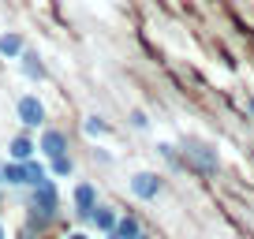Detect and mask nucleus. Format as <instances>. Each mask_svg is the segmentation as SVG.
<instances>
[{
	"label": "nucleus",
	"mask_w": 254,
	"mask_h": 239,
	"mask_svg": "<svg viewBox=\"0 0 254 239\" xmlns=\"http://www.w3.org/2000/svg\"><path fill=\"white\" fill-rule=\"evenodd\" d=\"M0 187H4V183H0ZM0 198H4V191H0Z\"/></svg>",
	"instance_id": "23"
},
{
	"label": "nucleus",
	"mask_w": 254,
	"mask_h": 239,
	"mask_svg": "<svg viewBox=\"0 0 254 239\" xmlns=\"http://www.w3.org/2000/svg\"><path fill=\"white\" fill-rule=\"evenodd\" d=\"M0 183L4 187H26V165L8 157L4 165H0Z\"/></svg>",
	"instance_id": "9"
},
{
	"label": "nucleus",
	"mask_w": 254,
	"mask_h": 239,
	"mask_svg": "<svg viewBox=\"0 0 254 239\" xmlns=\"http://www.w3.org/2000/svg\"><path fill=\"white\" fill-rule=\"evenodd\" d=\"M15 116H19V123H23L26 131L45 127V105H41V97L38 94H23L19 105H15Z\"/></svg>",
	"instance_id": "4"
},
{
	"label": "nucleus",
	"mask_w": 254,
	"mask_h": 239,
	"mask_svg": "<svg viewBox=\"0 0 254 239\" xmlns=\"http://www.w3.org/2000/svg\"><path fill=\"white\" fill-rule=\"evenodd\" d=\"M180 153H183V168H187V172L213 176L217 168H221V153H217V146H213V142H206V138L187 135V138L180 142Z\"/></svg>",
	"instance_id": "1"
},
{
	"label": "nucleus",
	"mask_w": 254,
	"mask_h": 239,
	"mask_svg": "<svg viewBox=\"0 0 254 239\" xmlns=\"http://www.w3.org/2000/svg\"><path fill=\"white\" fill-rule=\"evenodd\" d=\"M127 187H131V194L138 202H157V194L165 191V176L161 172H135L127 179Z\"/></svg>",
	"instance_id": "3"
},
{
	"label": "nucleus",
	"mask_w": 254,
	"mask_h": 239,
	"mask_svg": "<svg viewBox=\"0 0 254 239\" xmlns=\"http://www.w3.org/2000/svg\"><path fill=\"white\" fill-rule=\"evenodd\" d=\"M138 239H150V236H146V232H142V236H138Z\"/></svg>",
	"instance_id": "22"
},
{
	"label": "nucleus",
	"mask_w": 254,
	"mask_h": 239,
	"mask_svg": "<svg viewBox=\"0 0 254 239\" xmlns=\"http://www.w3.org/2000/svg\"><path fill=\"white\" fill-rule=\"evenodd\" d=\"M23 49H26V41H23V34H19V30L0 34V56H4V60H19Z\"/></svg>",
	"instance_id": "11"
},
{
	"label": "nucleus",
	"mask_w": 254,
	"mask_h": 239,
	"mask_svg": "<svg viewBox=\"0 0 254 239\" xmlns=\"http://www.w3.org/2000/svg\"><path fill=\"white\" fill-rule=\"evenodd\" d=\"M64 239H90V236H86V232H67Z\"/></svg>",
	"instance_id": "19"
},
{
	"label": "nucleus",
	"mask_w": 254,
	"mask_h": 239,
	"mask_svg": "<svg viewBox=\"0 0 254 239\" xmlns=\"http://www.w3.org/2000/svg\"><path fill=\"white\" fill-rule=\"evenodd\" d=\"M30 209L41 217H53V221L60 217V187H56L53 176H45L41 183L30 187Z\"/></svg>",
	"instance_id": "2"
},
{
	"label": "nucleus",
	"mask_w": 254,
	"mask_h": 239,
	"mask_svg": "<svg viewBox=\"0 0 254 239\" xmlns=\"http://www.w3.org/2000/svg\"><path fill=\"white\" fill-rule=\"evenodd\" d=\"M26 228L38 232V236H45V232L53 228V217H41V213H34V209H30V217H26Z\"/></svg>",
	"instance_id": "17"
},
{
	"label": "nucleus",
	"mask_w": 254,
	"mask_h": 239,
	"mask_svg": "<svg viewBox=\"0 0 254 239\" xmlns=\"http://www.w3.org/2000/svg\"><path fill=\"white\" fill-rule=\"evenodd\" d=\"M34 153H38V142H34L26 131L8 142V157H11V161H26V157H34Z\"/></svg>",
	"instance_id": "10"
},
{
	"label": "nucleus",
	"mask_w": 254,
	"mask_h": 239,
	"mask_svg": "<svg viewBox=\"0 0 254 239\" xmlns=\"http://www.w3.org/2000/svg\"><path fill=\"white\" fill-rule=\"evenodd\" d=\"M38 239H41V236H38Z\"/></svg>",
	"instance_id": "24"
},
{
	"label": "nucleus",
	"mask_w": 254,
	"mask_h": 239,
	"mask_svg": "<svg viewBox=\"0 0 254 239\" xmlns=\"http://www.w3.org/2000/svg\"><path fill=\"white\" fill-rule=\"evenodd\" d=\"M157 153H161V157H165L172 168H183V153H180V146H172V142H161V146H157Z\"/></svg>",
	"instance_id": "16"
},
{
	"label": "nucleus",
	"mask_w": 254,
	"mask_h": 239,
	"mask_svg": "<svg viewBox=\"0 0 254 239\" xmlns=\"http://www.w3.org/2000/svg\"><path fill=\"white\" fill-rule=\"evenodd\" d=\"M247 112H251V116H254V97H247Z\"/></svg>",
	"instance_id": "20"
},
{
	"label": "nucleus",
	"mask_w": 254,
	"mask_h": 239,
	"mask_svg": "<svg viewBox=\"0 0 254 239\" xmlns=\"http://www.w3.org/2000/svg\"><path fill=\"white\" fill-rule=\"evenodd\" d=\"M49 176H56V179L75 176V157H71V153H56V157H49Z\"/></svg>",
	"instance_id": "13"
},
{
	"label": "nucleus",
	"mask_w": 254,
	"mask_h": 239,
	"mask_svg": "<svg viewBox=\"0 0 254 239\" xmlns=\"http://www.w3.org/2000/svg\"><path fill=\"white\" fill-rule=\"evenodd\" d=\"M127 120H131V127H135V131H150V116H146L142 109H131Z\"/></svg>",
	"instance_id": "18"
},
{
	"label": "nucleus",
	"mask_w": 254,
	"mask_h": 239,
	"mask_svg": "<svg viewBox=\"0 0 254 239\" xmlns=\"http://www.w3.org/2000/svg\"><path fill=\"white\" fill-rule=\"evenodd\" d=\"M19 67H23V75L30 82H45V64H41V56L34 53V49H23V56H19Z\"/></svg>",
	"instance_id": "8"
},
{
	"label": "nucleus",
	"mask_w": 254,
	"mask_h": 239,
	"mask_svg": "<svg viewBox=\"0 0 254 239\" xmlns=\"http://www.w3.org/2000/svg\"><path fill=\"white\" fill-rule=\"evenodd\" d=\"M82 131H86L90 138H105V135H109V120H105V116H86V120H82Z\"/></svg>",
	"instance_id": "14"
},
{
	"label": "nucleus",
	"mask_w": 254,
	"mask_h": 239,
	"mask_svg": "<svg viewBox=\"0 0 254 239\" xmlns=\"http://www.w3.org/2000/svg\"><path fill=\"white\" fill-rule=\"evenodd\" d=\"M71 206H75V221H90V217H94V209H97V187L90 183V179L75 183Z\"/></svg>",
	"instance_id": "5"
},
{
	"label": "nucleus",
	"mask_w": 254,
	"mask_h": 239,
	"mask_svg": "<svg viewBox=\"0 0 254 239\" xmlns=\"http://www.w3.org/2000/svg\"><path fill=\"white\" fill-rule=\"evenodd\" d=\"M23 165H26V187H34V183H41V179H45V176H49V168H45V165H41V161H38V157H26V161H23Z\"/></svg>",
	"instance_id": "15"
},
{
	"label": "nucleus",
	"mask_w": 254,
	"mask_h": 239,
	"mask_svg": "<svg viewBox=\"0 0 254 239\" xmlns=\"http://www.w3.org/2000/svg\"><path fill=\"white\" fill-rule=\"evenodd\" d=\"M0 239H8V232H4V221H0Z\"/></svg>",
	"instance_id": "21"
},
{
	"label": "nucleus",
	"mask_w": 254,
	"mask_h": 239,
	"mask_svg": "<svg viewBox=\"0 0 254 239\" xmlns=\"http://www.w3.org/2000/svg\"><path fill=\"white\" fill-rule=\"evenodd\" d=\"M116 221H120V209L101 206V202H97V209H94V217H90V224H94L97 232H112V228H116Z\"/></svg>",
	"instance_id": "12"
},
{
	"label": "nucleus",
	"mask_w": 254,
	"mask_h": 239,
	"mask_svg": "<svg viewBox=\"0 0 254 239\" xmlns=\"http://www.w3.org/2000/svg\"><path fill=\"white\" fill-rule=\"evenodd\" d=\"M67 150H71L67 131H60V127H45L41 131V138H38V153L41 157H56V153H67Z\"/></svg>",
	"instance_id": "6"
},
{
	"label": "nucleus",
	"mask_w": 254,
	"mask_h": 239,
	"mask_svg": "<svg viewBox=\"0 0 254 239\" xmlns=\"http://www.w3.org/2000/svg\"><path fill=\"white\" fill-rule=\"evenodd\" d=\"M138 236H142V221L135 213H120L116 228L105 232V239H138Z\"/></svg>",
	"instance_id": "7"
}]
</instances>
